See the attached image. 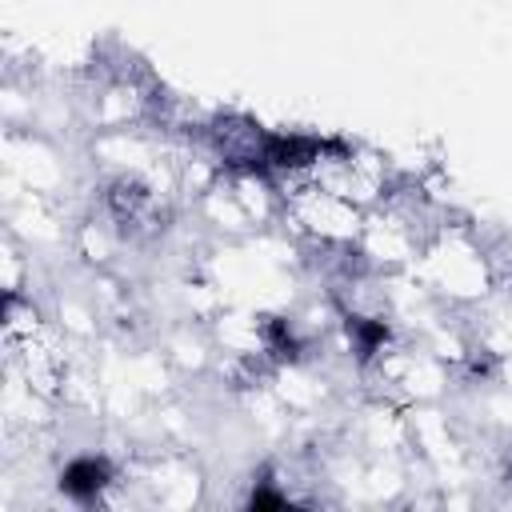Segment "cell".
Masks as SVG:
<instances>
[{"label":"cell","mask_w":512,"mask_h":512,"mask_svg":"<svg viewBox=\"0 0 512 512\" xmlns=\"http://www.w3.org/2000/svg\"><path fill=\"white\" fill-rule=\"evenodd\" d=\"M104 480H108V468H104V464H96V460H76V464H68V468H64L60 488H64L68 496L88 500V496H96V492H100V484H104Z\"/></svg>","instance_id":"1"}]
</instances>
